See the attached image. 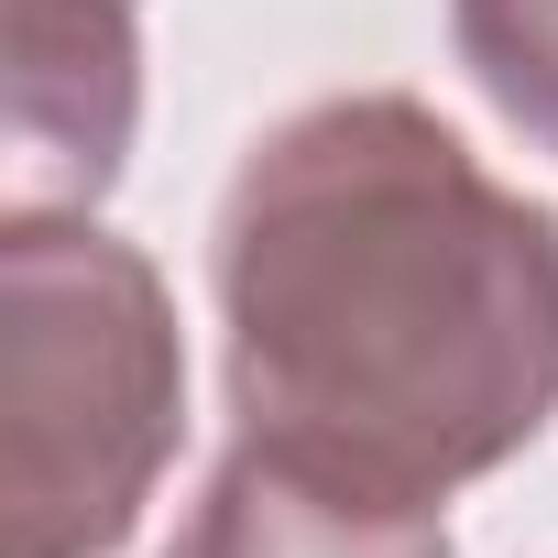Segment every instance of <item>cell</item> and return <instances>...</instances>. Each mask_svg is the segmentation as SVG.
<instances>
[{
	"mask_svg": "<svg viewBox=\"0 0 558 558\" xmlns=\"http://www.w3.org/2000/svg\"><path fill=\"white\" fill-rule=\"evenodd\" d=\"M219 329L241 438L449 504L558 416V219L438 110L318 99L219 197Z\"/></svg>",
	"mask_w": 558,
	"mask_h": 558,
	"instance_id": "obj_1",
	"label": "cell"
},
{
	"mask_svg": "<svg viewBox=\"0 0 558 558\" xmlns=\"http://www.w3.org/2000/svg\"><path fill=\"white\" fill-rule=\"evenodd\" d=\"M186 427L165 274L88 208L0 230V558H110Z\"/></svg>",
	"mask_w": 558,
	"mask_h": 558,
	"instance_id": "obj_2",
	"label": "cell"
},
{
	"mask_svg": "<svg viewBox=\"0 0 558 558\" xmlns=\"http://www.w3.org/2000/svg\"><path fill=\"white\" fill-rule=\"evenodd\" d=\"M0 99H12V208H99L143 110L132 0H0Z\"/></svg>",
	"mask_w": 558,
	"mask_h": 558,
	"instance_id": "obj_3",
	"label": "cell"
},
{
	"mask_svg": "<svg viewBox=\"0 0 558 558\" xmlns=\"http://www.w3.org/2000/svg\"><path fill=\"white\" fill-rule=\"evenodd\" d=\"M175 558H460V547H449L438 504H405V493L340 482L296 449L230 438V460L197 482V504L175 525Z\"/></svg>",
	"mask_w": 558,
	"mask_h": 558,
	"instance_id": "obj_4",
	"label": "cell"
},
{
	"mask_svg": "<svg viewBox=\"0 0 558 558\" xmlns=\"http://www.w3.org/2000/svg\"><path fill=\"white\" fill-rule=\"evenodd\" d=\"M449 34L482 99L558 154V0H449Z\"/></svg>",
	"mask_w": 558,
	"mask_h": 558,
	"instance_id": "obj_5",
	"label": "cell"
}]
</instances>
